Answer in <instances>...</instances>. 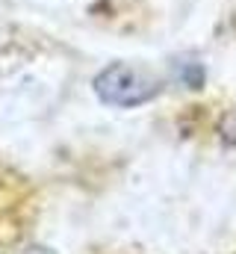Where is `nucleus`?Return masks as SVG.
<instances>
[{
	"label": "nucleus",
	"mask_w": 236,
	"mask_h": 254,
	"mask_svg": "<svg viewBox=\"0 0 236 254\" xmlns=\"http://www.w3.org/2000/svg\"><path fill=\"white\" fill-rule=\"evenodd\" d=\"M95 95L110 107H142L160 95V80L130 63H113L95 77Z\"/></svg>",
	"instance_id": "f257e3e1"
},
{
	"label": "nucleus",
	"mask_w": 236,
	"mask_h": 254,
	"mask_svg": "<svg viewBox=\"0 0 236 254\" xmlns=\"http://www.w3.org/2000/svg\"><path fill=\"white\" fill-rule=\"evenodd\" d=\"M219 136H222V142L236 145V107L222 116V122H219Z\"/></svg>",
	"instance_id": "f03ea898"
},
{
	"label": "nucleus",
	"mask_w": 236,
	"mask_h": 254,
	"mask_svg": "<svg viewBox=\"0 0 236 254\" xmlns=\"http://www.w3.org/2000/svg\"><path fill=\"white\" fill-rule=\"evenodd\" d=\"M24 254H54V252H48V249H27Z\"/></svg>",
	"instance_id": "7ed1b4c3"
}]
</instances>
